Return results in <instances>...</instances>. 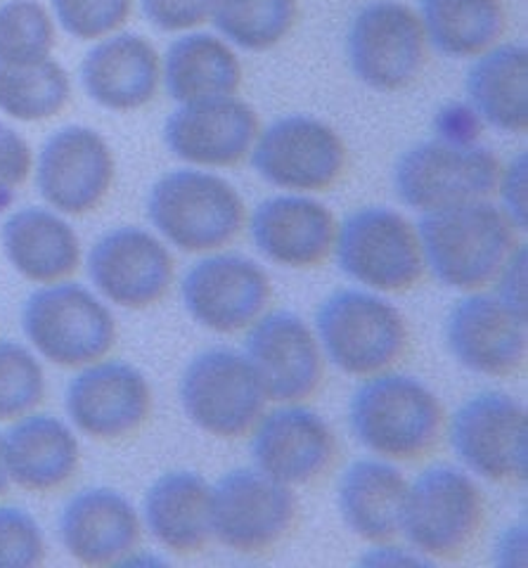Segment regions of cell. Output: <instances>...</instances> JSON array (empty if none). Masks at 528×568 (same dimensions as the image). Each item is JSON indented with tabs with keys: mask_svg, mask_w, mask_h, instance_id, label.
Wrapping results in <instances>:
<instances>
[{
	"mask_svg": "<svg viewBox=\"0 0 528 568\" xmlns=\"http://www.w3.org/2000/svg\"><path fill=\"white\" fill-rule=\"evenodd\" d=\"M417 227L425 265L457 292H481L519 244V230L490 200L422 213Z\"/></svg>",
	"mask_w": 528,
	"mask_h": 568,
	"instance_id": "cell-1",
	"label": "cell"
},
{
	"mask_svg": "<svg viewBox=\"0 0 528 568\" xmlns=\"http://www.w3.org/2000/svg\"><path fill=\"white\" fill-rule=\"evenodd\" d=\"M356 440L382 459L429 457L446 432V410L434 390L415 377L379 372L365 377L348 405Z\"/></svg>",
	"mask_w": 528,
	"mask_h": 568,
	"instance_id": "cell-2",
	"label": "cell"
},
{
	"mask_svg": "<svg viewBox=\"0 0 528 568\" xmlns=\"http://www.w3.org/2000/svg\"><path fill=\"white\" fill-rule=\"evenodd\" d=\"M148 219L181 252L214 254L242 235L246 206L225 178L192 166L169 171L150 187Z\"/></svg>",
	"mask_w": 528,
	"mask_h": 568,
	"instance_id": "cell-3",
	"label": "cell"
},
{
	"mask_svg": "<svg viewBox=\"0 0 528 568\" xmlns=\"http://www.w3.org/2000/svg\"><path fill=\"white\" fill-rule=\"evenodd\" d=\"M315 336L334 367L361 379L392 369L410 348L403 313L365 290L329 294L315 311Z\"/></svg>",
	"mask_w": 528,
	"mask_h": 568,
	"instance_id": "cell-4",
	"label": "cell"
},
{
	"mask_svg": "<svg viewBox=\"0 0 528 568\" xmlns=\"http://www.w3.org/2000/svg\"><path fill=\"white\" fill-rule=\"evenodd\" d=\"M484 524V493L465 469L434 465L408 481L400 532L431 564L467 555Z\"/></svg>",
	"mask_w": 528,
	"mask_h": 568,
	"instance_id": "cell-5",
	"label": "cell"
},
{
	"mask_svg": "<svg viewBox=\"0 0 528 568\" xmlns=\"http://www.w3.org/2000/svg\"><path fill=\"white\" fill-rule=\"evenodd\" d=\"M22 329L31 346L52 365L85 367L108 358L116 344V320L79 282H52L22 306Z\"/></svg>",
	"mask_w": 528,
	"mask_h": 568,
	"instance_id": "cell-6",
	"label": "cell"
},
{
	"mask_svg": "<svg viewBox=\"0 0 528 568\" xmlns=\"http://www.w3.org/2000/svg\"><path fill=\"white\" fill-rule=\"evenodd\" d=\"M179 396L187 419L221 440L250 436L268 405L254 365L231 348H209L190 358Z\"/></svg>",
	"mask_w": 528,
	"mask_h": 568,
	"instance_id": "cell-7",
	"label": "cell"
},
{
	"mask_svg": "<svg viewBox=\"0 0 528 568\" xmlns=\"http://www.w3.org/2000/svg\"><path fill=\"white\" fill-rule=\"evenodd\" d=\"M332 254L342 273L382 294L417 287L427 271L417 227L389 206H365L346 216Z\"/></svg>",
	"mask_w": 528,
	"mask_h": 568,
	"instance_id": "cell-8",
	"label": "cell"
},
{
	"mask_svg": "<svg viewBox=\"0 0 528 568\" xmlns=\"http://www.w3.org/2000/svg\"><path fill=\"white\" fill-rule=\"evenodd\" d=\"M500 159L477 142L425 140L398 156L394 190L403 204L425 213L490 200L500 178Z\"/></svg>",
	"mask_w": 528,
	"mask_h": 568,
	"instance_id": "cell-9",
	"label": "cell"
},
{
	"mask_svg": "<svg viewBox=\"0 0 528 568\" xmlns=\"http://www.w3.org/2000/svg\"><path fill=\"white\" fill-rule=\"evenodd\" d=\"M296 521L294 490L258 469H233L211 486V532L237 555L273 552L290 538Z\"/></svg>",
	"mask_w": 528,
	"mask_h": 568,
	"instance_id": "cell-10",
	"label": "cell"
},
{
	"mask_svg": "<svg viewBox=\"0 0 528 568\" xmlns=\"http://www.w3.org/2000/svg\"><path fill=\"white\" fill-rule=\"evenodd\" d=\"M419 14L398 0L367 3L348 27L346 58L356 79L379 93L410 88L427 64Z\"/></svg>",
	"mask_w": 528,
	"mask_h": 568,
	"instance_id": "cell-11",
	"label": "cell"
},
{
	"mask_svg": "<svg viewBox=\"0 0 528 568\" xmlns=\"http://www.w3.org/2000/svg\"><path fill=\"white\" fill-rule=\"evenodd\" d=\"M250 156L263 181L296 194L332 190L348 166L342 135L308 114H290L261 129Z\"/></svg>",
	"mask_w": 528,
	"mask_h": 568,
	"instance_id": "cell-12",
	"label": "cell"
},
{
	"mask_svg": "<svg viewBox=\"0 0 528 568\" xmlns=\"http://www.w3.org/2000/svg\"><path fill=\"white\" fill-rule=\"evenodd\" d=\"M450 446L463 465L493 484L524 481L528 471L526 407L500 390L467 398L448 422Z\"/></svg>",
	"mask_w": 528,
	"mask_h": 568,
	"instance_id": "cell-13",
	"label": "cell"
},
{
	"mask_svg": "<svg viewBox=\"0 0 528 568\" xmlns=\"http://www.w3.org/2000/svg\"><path fill=\"white\" fill-rule=\"evenodd\" d=\"M41 200L64 216H88L110 197L116 162L95 129L64 126L52 133L37 159Z\"/></svg>",
	"mask_w": 528,
	"mask_h": 568,
	"instance_id": "cell-14",
	"label": "cell"
},
{
	"mask_svg": "<svg viewBox=\"0 0 528 568\" xmlns=\"http://www.w3.org/2000/svg\"><path fill=\"white\" fill-rule=\"evenodd\" d=\"M64 405L83 436L116 443L140 434L150 422L152 388L138 367L102 358L77 372L67 386Z\"/></svg>",
	"mask_w": 528,
	"mask_h": 568,
	"instance_id": "cell-15",
	"label": "cell"
},
{
	"mask_svg": "<svg viewBox=\"0 0 528 568\" xmlns=\"http://www.w3.org/2000/svg\"><path fill=\"white\" fill-rule=\"evenodd\" d=\"M88 275L93 287L119 308L145 311L166 298L175 280L169 246L135 225L104 233L88 252Z\"/></svg>",
	"mask_w": 528,
	"mask_h": 568,
	"instance_id": "cell-16",
	"label": "cell"
},
{
	"mask_svg": "<svg viewBox=\"0 0 528 568\" xmlns=\"http://www.w3.org/2000/svg\"><path fill=\"white\" fill-rule=\"evenodd\" d=\"M181 296L200 327L235 334L250 329L268 311L273 284L256 261L214 252L185 273Z\"/></svg>",
	"mask_w": 528,
	"mask_h": 568,
	"instance_id": "cell-17",
	"label": "cell"
},
{
	"mask_svg": "<svg viewBox=\"0 0 528 568\" xmlns=\"http://www.w3.org/2000/svg\"><path fill=\"white\" fill-rule=\"evenodd\" d=\"M250 436L256 469L290 488L318 484L337 465L332 426L302 403L263 413Z\"/></svg>",
	"mask_w": 528,
	"mask_h": 568,
	"instance_id": "cell-18",
	"label": "cell"
},
{
	"mask_svg": "<svg viewBox=\"0 0 528 568\" xmlns=\"http://www.w3.org/2000/svg\"><path fill=\"white\" fill-rule=\"evenodd\" d=\"M244 355L254 365L268 400L306 403L323 386V348L296 313H263L246 334Z\"/></svg>",
	"mask_w": 528,
	"mask_h": 568,
	"instance_id": "cell-19",
	"label": "cell"
},
{
	"mask_svg": "<svg viewBox=\"0 0 528 568\" xmlns=\"http://www.w3.org/2000/svg\"><path fill=\"white\" fill-rule=\"evenodd\" d=\"M258 131L254 106L231 95L179 104L164 123V142L190 166L231 169L250 159Z\"/></svg>",
	"mask_w": 528,
	"mask_h": 568,
	"instance_id": "cell-20",
	"label": "cell"
},
{
	"mask_svg": "<svg viewBox=\"0 0 528 568\" xmlns=\"http://www.w3.org/2000/svg\"><path fill=\"white\" fill-rule=\"evenodd\" d=\"M446 346L469 372L512 377L526 361V320L505 308L496 294L467 292L446 317Z\"/></svg>",
	"mask_w": 528,
	"mask_h": 568,
	"instance_id": "cell-21",
	"label": "cell"
},
{
	"mask_svg": "<svg viewBox=\"0 0 528 568\" xmlns=\"http://www.w3.org/2000/svg\"><path fill=\"white\" fill-rule=\"evenodd\" d=\"M337 219L308 194H277L263 200L250 221L252 240L271 263L290 271L323 265L337 240Z\"/></svg>",
	"mask_w": 528,
	"mask_h": 568,
	"instance_id": "cell-22",
	"label": "cell"
},
{
	"mask_svg": "<svg viewBox=\"0 0 528 568\" xmlns=\"http://www.w3.org/2000/svg\"><path fill=\"white\" fill-rule=\"evenodd\" d=\"M58 526L67 555L83 566L126 564L143 538V521L129 497L104 486L77 493Z\"/></svg>",
	"mask_w": 528,
	"mask_h": 568,
	"instance_id": "cell-23",
	"label": "cell"
},
{
	"mask_svg": "<svg viewBox=\"0 0 528 568\" xmlns=\"http://www.w3.org/2000/svg\"><path fill=\"white\" fill-rule=\"evenodd\" d=\"M81 85L95 104L110 112L148 106L162 85V58L145 36L116 31L88 50Z\"/></svg>",
	"mask_w": 528,
	"mask_h": 568,
	"instance_id": "cell-24",
	"label": "cell"
},
{
	"mask_svg": "<svg viewBox=\"0 0 528 568\" xmlns=\"http://www.w3.org/2000/svg\"><path fill=\"white\" fill-rule=\"evenodd\" d=\"M0 242L14 273L29 282H62L72 277L81 265L77 230L52 209H17L0 227Z\"/></svg>",
	"mask_w": 528,
	"mask_h": 568,
	"instance_id": "cell-25",
	"label": "cell"
},
{
	"mask_svg": "<svg viewBox=\"0 0 528 568\" xmlns=\"http://www.w3.org/2000/svg\"><path fill=\"white\" fill-rule=\"evenodd\" d=\"M3 438L10 481L22 490L55 493L81 469L79 440L58 417L31 413L14 419Z\"/></svg>",
	"mask_w": 528,
	"mask_h": 568,
	"instance_id": "cell-26",
	"label": "cell"
},
{
	"mask_svg": "<svg viewBox=\"0 0 528 568\" xmlns=\"http://www.w3.org/2000/svg\"><path fill=\"white\" fill-rule=\"evenodd\" d=\"M143 519L152 538L179 557L200 555L211 532V486L190 469L166 471L145 493Z\"/></svg>",
	"mask_w": 528,
	"mask_h": 568,
	"instance_id": "cell-27",
	"label": "cell"
},
{
	"mask_svg": "<svg viewBox=\"0 0 528 568\" xmlns=\"http://www.w3.org/2000/svg\"><path fill=\"white\" fill-rule=\"evenodd\" d=\"M406 495L408 478L392 462L382 457L351 462L337 490L342 521L365 542H392L400 532Z\"/></svg>",
	"mask_w": 528,
	"mask_h": 568,
	"instance_id": "cell-28",
	"label": "cell"
},
{
	"mask_svg": "<svg viewBox=\"0 0 528 568\" xmlns=\"http://www.w3.org/2000/svg\"><path fill=\"white\" fill-rule=\"evenodd\" d=\"M162 81L179 104L231 98L242 88V64L219 36L185 31L166 50Z\"/></svg>",
	"mask_w": 528,
	"mask_h": 568,
	"instance_id": "cell-29",
	"label": "cell"
},
{
	"mask_svg": "<svg viewBox=\"0 0 528 568\" xmlns=\"http://www.w3.org/2000/svg\"><path fill=\"white\" fill-rule=\"evenodd\" d=\"M467 95L481 121L507 135L528 131V50L519 43L490 48L467 71Z\"/></svg>",
	"mask_w": 528,
	"mask_h": 568,
	"instance_id": "cell-30",
	"label": "cell"
},
{
	"mask_svg": "<svg viewBox=\"0 0 528 568\" xmlns=\"http://www.w3.org/2000/svg\"><path fill=\"white\" fill-rule=\"evenodd\" d=\"M417 14L427 43L446 58H479L507 29L505 0H422Z\"/></svg>",
	"mask_w": 528,
	"mask_h": 568,
	"instance_id": "cell-31",
	"label": "cell"
},
{
	"mask_svg": "<svg viewBox=\"0 0 528 568\" xmlns=\"http://www.w3.org/2000/svg\"><path fill=\"white\" fill-rule=\"evenodd\" d=\"M72 100V79L52 58L29 64L0 62V112L14 121L55 119Z\"/></svg>",
	"mask_w": 528,
	"mask_h": 568,
	"instance_id": "cell-32",
	"label": "cell"
},
{
	"mask_svg": "<svg viewBox=\"0 0 528 568\" xmlns=\"http://www.w3.org/2000/svg\"><path fill=\"white\" fill-rule=\"evenodd\" d=\"M211 22L227 43L263 52L283 43L298 22V0H216Z\"/></svg>",
	"mask_w": 528,
	"mask_h": 568,
	"instance_id": "cell-33",
	"label": "cell"
},
{
	"mask_svg": "<svg viewBox=\"0 0 528 568\" xmlns=\"http://www.w3.org/2000/svg\"><path fill=\"white\" fill-rule=\"evenodd\" d=\"M55 20L39 0L0 3V62L29 64L52 58Z\"/></svg>",
	"mask_w": 528,
	"mask_h": 568,
	"instance_id": "cell-34",
	"label": "cell"
},
{
	"mask_svg": "<svg viewBox=\"0 0 528 568\" xmlns=\"http://www.w3.org/2000/svg\"><path fill=\"white\" fill-rule=\"evenodd\" d=\"M45 372L27 346L0 342V422L22 419L45 400Z\"/></svg>",
	"mask_w": 528,
	"mask_h": 568,
	"instance_id": "cell-35",
	"label": "cell"
},
{
	"mask_svg": "<svg viewBox=\"0 0 528 568\" xmlns=\"http://www.w3.org/2000/svg\"><path fill=\"white\" fill-rule=\"evenodd\" d=\"M52 20L77 41H102L129 22L133 0H50Z\"/></svg>",
	"mask_w": 528,
	"mask_h": 568,
	"instance_id": "cell-36",
	"label": "cell"
},
{
	"mask_svg": "<svg viewBox=\"0 0 528 568\" xmlns=\"http://www.w3.org/2000/svg\"><path fill=\"white\" fill-rule=\"evenodd\" d=\"M48 557L43 528L27 509L0 505V568H33Z\"/></svg>",
	"mask_w": 528,
	"mask_h": 568,
	"instance_id": "cell-37",
	"label": "cell"
},
{
	"mask_svg": "<svg viewBox=\"0 0 528 568\" xmlns=\"http://www.w3.org/2000/svg\"><path fill=\"white\" fill-rule=\"evenodd\" d=\"M33 171V154L29 142L8 123L0 121V211L8 209L29 173Z\"/></svg>",
	"mask_w": 528,
	"mask_h": 568,
	"instance_id": "cell-38",
	"label": "cell"
},
{
	"mask_svg": "<svg viewBox=\"0 0 528 568\" xmlns=\"http://www.w3.org/2000/svg\"><path fill=\"white\" fill-rule=\"evenodd\" d=\"M216 0H140L148 22L166 33H185L211 22Z\"/></svg>",
	"mask_w": 528,
	"mask_h": 568,
	"instance_id": "cell-39",
	"label": "cell"
},
{
	"mask_svg": "<svg viewBox=\"0 0 528 568\" xmlns=\"http://www.w3.org/2000/svg\"><path fill=\"white\" fill-rule=\"evenodd\" d=\"M500 194V209L519 233L526 230V216H528V159L526 152H517L509 159L507 166L500 169L498 187Z\"/></svg>",
	"mask_w": 528,
	"mask_h": 568,
	"instance_id": "cell-40",
	"label": "cell"
},
{
	"mask_svg": "<svg viewBox=\"0 0 528 568\" xmlns=\"http://www.w3.org/2000/svg\"><path fill=\"white\" fill-rule=\"evenodd\" d=\"M526 244H517L512 248V254L507 256V261L502 263V268L498 273V277L493 280V284L498 287V301L512 311L517 317L528 320L526 315V304H528V287H526Z\"/></svg>",
	"mask_w": 528,
	"mask_h": 568,
	"instance_id": "cell-41",
	"label": "cell"
},
{
	"mask_svg": "<svg viewBox=\"0 0 528 568\" xmlns=\"http://www.w3.org/2000/svg\"><path fill=\"white\" fill-rule=\"evenodd\" d=\"M436 131L448 142H477L481 133L479 114L465 104H448L436 116Z\"/></svg>",
	"mask_w": 528,
	"mask_h": 568,
	"instance_id": "cell-42",
	"label": "cell"
},
{
	"mask_svg": "<svg viewBox=\"0 0 528 568\" xmlns=\"http://www.w3.org/2000/svg\"><path fill=\"white\" fill-rule=\"evenodd\" d=\"M496 564L500 566H526V528L509 526L496 547Z\"/></svg>",
	"mask_w": 528,
	"mask_h": 568,
	"instance_id": "cell-43",
	"label": "cell"
},
{
	"mask_svg": "<svg viewBox=\"0 0 528 568\" xmlns=\"http://www.w3.org/2000/svg\"><path fill=\"white\" fill-rule=\"evenodd\" d=\"M365 564H431L422 555H417L415 549H403V547H392L389 542H379L377 547L369 549V555L363 557Z\"/></svg>",
	"mask_w": 528,
	"mask_h": 568,
	"instance_id": "cell-44",
	"label": "cell"
},
{
	"mask_svg": "<svg viewBox=\"0 0 528 568\" xmlns=\"http://www.w3.org/2000/svg\"><path fill=\"white\" fill-rule=\"evenodd\" d=\"M10 471H8V462H6V438L0 434V497H3L10 490Z\"/></svg>",
	"mask_w": 528,
	"mask_h": 568,
	"instance_id": "cell-45",
	"label": "cell"
}]
</instances>
